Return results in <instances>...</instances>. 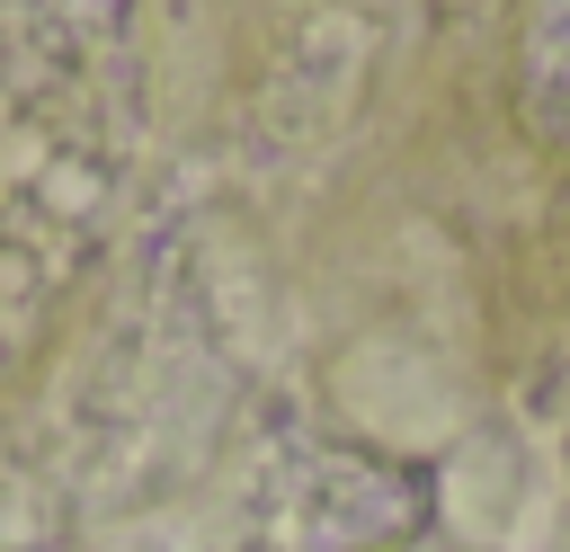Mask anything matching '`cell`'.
Returning a JSON list of instances; mask_svg holds the SVG:
<instances>
[{
	"label": "cell",
	"instance_id": "cell-1",
	"mask_svg": "<svg viewBox=\"0 0 570 552\" xmlns=\"http://www.w3.org/2000/svg\"><path fill=\"white\" fill-rule=\"evenodd\" d=\"M517 125L570 160V0H525L517 27Z\"/></svg>",
	"mask_w": 570,
	"mask_h": 552
}]
</instances>
